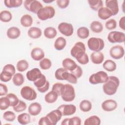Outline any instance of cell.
Returning <instances> with one entry per match:
<instances>
[{"mask_svg":"<svg viewBox=\"0 0 125 125\" xmlns=\"http://www.w3.org/2000/svg\"><path fill=\"white\" fill-rule=\"evenodd\" d=\"M106 7L112 13L113 16L116 15L119 11L118 2L116 0H105Z\"/></svg>","mask_w":125,"mask_h":125,"instance_id":"cell-15","label":"cell"},{"mask_svg":"<svg viewBox=\"0 0 125 125\" xmlns=\"http://www.w3.org/2000/svg\"><path fill=\"white\" fill-rule=\"evenodd\" d=\"M58 28L59 32L65 36L69 37L73 34L74 28L71 23L65 22H61L59 24Z\"/></svg>","mask_w":125,"mask_h":125,"instance_id":"cell-11","label":"cell"},{"mask_svg":"<svg viewBox=\"0 0 125 125\" xmlns=\"http://www.w3.org/2000/svg\"><path fill=\"white\" fill-rule=\"evenodd\" d=\"M66 44V41L65 39L62 37H59L55 41L54 47L57 50H62L64 48Z\"/></svg>","mask_w":125,"mask_h":125,"instance_id":"cell-26","label":"cell"},{"mask_svg":"<svg viewBox=\"0 0 125 125\" xmlns=\"http://www.w3.org/2000/svg\"><path fill=\"white\" fill-rule=\"evenodd\" d=\"M42 74L40 70L38 68H34L26 73V77L27 79L31 82H34L38 78L41 76Z\"/></svg>","mask_w":125,"mask_h":125,"instance_id":"cell-17","label":"cell"},{"mask_svg":"<svg viewBox=\"0 0 125 125\" xmlns=\"http://www.w3.org/2000/svg\"><path fill=\"white\" fill-rule=\"evenodd\" d=\"M109 54L112 58L115 60H120L124 56L125 49L122 46L116 45L110 48Z\"/></svg>","mask_w":125,"mask_h":125,"instance_id":"cell-10","label":"cell"},{"mask_svg":"<svg viewBox=\"0 0 125 125\" xmlns=\"http://www.w3.org/2000/svg\"><path fill=\"white\" fill-rule=\"evenodd\" d=\"M41 21H46L53 18L55 15V10L52 6H46L41 8L37 14Z\"/></svg>","mask_w":125,"mask_h":125,"instance_id":"cell-4","label":"cell"},{"mask_svg":"<svg viewBox=\"0 0 125 125\" xmlns=\"http://www.w3.org/2000/svg\"><path fill=\"white\" fill-rule=\"evenodd\" d=\"M63 68L66 70L71 72L77 66V63L74 61L70 58H65L62 62Z\"/></svg>","mask_w":125,"mask_h":125,"instance_id":"cell-20","label":"cell"},{"mask_svg":"<svg viewBox=\"0 0 125 125\" xmlns=\"http://www.w3.org/2000/svg\"><path fill=\"white\" fill-rule=\"evenodd\" d=\"M59 95L53 90H51L48 92L44 96L45 101L48 104H53L55 103L58 99Z\"/></svg>","mask_w":125,"mask_h":125,"instance_id":"cell-25","label":"cell"},{"mask_svg":"<svg viewBox=\"0 0 125 125\" xmlns=\"http://www.w3.org/2000/svg\"><path fill=\"white\" fill-rule=\"evenodd\" d=\"M62 79L63 80H66L73 84H76L78 82V78L67 70H65L63 73Z\"/></svg>","mask_w":125,"mask_h":125,"instance_id":"cell-32","label":"cell"},{"mask_svg":"<svg viewBox=\"0 0 125 125\" xmlns=\"http://www.w3.org/2000/svg\"><path fill=\"white\" fill-rule=\"evenodd\" d=\"M32 59L36 61H39L44 58L45 54L43 50L40 47H35L31 51Z\"/></svg>","mask_w":125,"mask_h":125,"instance_id":"cell-16","label":"cell"},{"mask_svg":"<svg viewBox=\"0 0 125 125\" xmlns=\"http://www.w3.org/2000/svg\"><path fill=\"white\" fill-rule=\"evenodd\" d=\"M27 108L26 104L25 102L21 100H20L17 105L13 107V110L16 112H21Z\"/></svg>","mask_w":125,"mask_h":125,"instance_id":"cell-43","label":"cell"},{"mask_svg":"<svg viewBox=\"0 0 125 125\" xmlns=\"http://www.w3.org/2000/svg\"><path fill=\"white\" fill-rule=\"evenodd\" d=\"M70 72L73 74L78 79L80 78L83 75V70L82 68L79 65H77L75 69H74L73 70L71 71Z\"/></svg>","mask_w":125,"mask_h":125,"instance_id":"cell-54","label":"cell"},{"mask_svg":"<svg viewBox=\"0 0 125 125\" xmlns=\"http://www.w3.org/2000/svg\"><path fill=\"white\" fill-rule=\"evenodd\" d=\"M12 81L14 85L19 86L21 85L23 83L24 78L21 73H16L12 78Z\"/></svg>","mask_w":125,"mask_h":125,"instance_id":"cell-37","label":"cell"},{"mask_svg":"<svg viewBox=\"0 0 125 125\" xmlns=\"http://www.w3.org/2000/svg\"><path fill=\"white\" fill-rule=\"evenodd\" d=\"M62 116H70L74 114L77 110L76 106L73 104H62L58 108Z\"/></svg>","mask_w":125,"mask_h":125,"instance_id":"cell-12","label":"cell"},{"mask_svg":"<svg viewBox=\"0 0 125 125\" xmlns=\"http://www.w3.org/2000/svg\"><path fill=\"white\" fill-rule=\"evenodd\" d=\"M2 70L9 72L14 76L16 73V68L14 65L12 64H7L5 65L3 68Z\"/></svg>","mask_w":125,"mask_h":125,"instance_id":"cell-51","label":"cell"},{"mask_svg":"<svg viewBox=\"0 0 125 125\" xmlns=\"http://www.w3.org/2000/svg\"><path fill=\"white\" fill-rule=\"evenodd\" d=\"M49 85H50L49 82L47 81L46 83V84L44 85H43L42 87L41 88H37V90L40 92H41V93H45V92H46L49 89Z\"/></svg>","mask_w":125,"mask_h":125,"instance_id":"cell-57","label":"cell"},{"mask_svg":"<svg viewBox=\"0 0 125 125\" xmlns=\"http://www.w3.org/2000/svg\"><path fill=\"white\" fill-rule=\"evenodd\" d=\"M42 109L41 104L37 102L31 103L28 107V111L29 114L31 116H37L39 115Z\"/></svg>","mask_w":125,"mask_h":125,"instance_id":"cell-18","label":"cell"},{"mask_svg":"<svg viewBox=\"0 0 125 125\" xmlns=\"http://www.w3.org/2000/svg\"><path fill=\"white\" fill-rule=\"evenodd\" d=\"M103 68L108 72L114 71L117 68V64L111 60H107L103 64Z\"/></svg>","mask_w":125,"mask_h":125,"instance_id":"cell-27","label":"cell"},{"mask_svg":"<svg viewBox=\"0 0 125 125\" xmlns=\"http://www.w3.org/2000/svg\"><path fill=\"white\" fill-rule=\"evenodd\" d=\"M23 2L22 0H5L4 3L5 6L8 8H17L21 6Z\"/></svg>","mask_w":125,"mask_h":125,"instance_id":"cell-33","label":"cell"},{"mask_svg":"<svg viewBox=\"0 0 125 125\" xmlns=\"http://www.w3.org/2000/svg\"><path fill=\"white\" fill-rule=\"evenodd\" d=\"M49 120L51 125H56L62 117L61 112L58 109L54 110L48 113L46 115Z\"/></svg>","mask_w":125,"mask_h":125,"instance_id":"cell-13","label":"cell"},{"mask_svg":"<svg viewBox=\"0 0 125 125\" xmlns=\"http://www.w3.org/2000/svg\"><path fill=\"white\" fill-rule=\"evenodd\" d=\"M29 66V63L25 60H21L18 62L16 65V68L19 72H22L27 70Z\"/></svg>","mask_w":125,"mask_h":125,"instance_id":"cell-39","label":"cell"},{"mask_svg":"<svg viewBox=\"0 0 125 125\" xmlns=\"http://www.w3.org/2000/svg\"><path fill=\"white\" fill-rule=\"evenodd\" d=\"M100 118L96 115H92L84 120V125H100L101 124Z\"/></svg>","mask_w":125,"mask_h":125,"instance_id":"cell-29","label":"cell"},{"mask_svg":"<svg viewBox=\"0 0 125 125\" xmlns=\"http://www.w3.org/2000/svg\"><path fill=\"white\" fill-rule=\"evenodd\" d=\"M69 118H65L62 121L61 123L62 125H68V123H69Z\"/></svg>","mask_w":125,"mask_h":125,"instance_id":"cell-59","label":"cell"},{"mask_svg":"<svg viewBox=\"0 0 125 125\" xmlns=\"http://www.w3.org/2000/svg\"><path fill=\"white\" fill-rule=\"evenodd\" d=\"M105 28L109 30H113L117 27V22L115 20L110 19L105 22Z\"/></svg>","mask_w":125,"mask_h":125,"instance_id":"cell-47","label":"cell"},{"mask_svg":"<svg viewBox=\"0 0 125 125\" xmlns=\"http://www.w3.org/2000/svg\"><path fill=\"white\" fill-rule=\"evenodd\" d=\"M107 40L112 43L124 42L125 41V34L122 32L111 31L108 34Z\"/></svg>","mask_w":125,"mask_h":125,"instance_id":"cell-8","label":"cell"},{"mask_svg":"<svg viewBox=\"0 0 125 125\" xmlns=\"http://www.w3.org/2000/svg\"><path fill=\"white\" fill-rule=\"evenodd\" d=\"M12 15L10 12L7 10L1 11L0 13V20L4 22H8L11 21Z\"/></svg>","mask_w":125,"mask_h":125,"instance_id":"cell-38","label":"cell"},{"mask_svg":"<svg viewBox=\"0 0 125 125\" xmlns=\"http://www.w3.org/2000/svg\"><path fill=\"white\" fill-rule=\"evenodd\" d=\"M118 104L113 99H108L104 101L102 104V108L103 110L106 112H110L117 108Z\"/></svg>","mask_w":125,"mask_h":125,"instance_id":"cell-14","label":"cell"},{"mask_svg":"<svg viewBox=\"0 0 125 125\" xmlns=\"http://www.w3.org/2000/svg\"><path fill=\"white\" fill-rule=\"evenodd\" d=\"M13 75L9 72L2 70L0 74V80L1 82H8L12 78Z\"/></svg>","mask_w":125,"mask_h":125,"instance_id":"cell-45","label":"cell"},{"mask_svg":"<svg viewBox=\"0 0 125 125\" xmlns=\"http://www.w3.org/2000/svg\"><path fill=\"white\" fill-rule=\"evenodd\" d=\"M6 35L7 37L10 39H16L20 37L21 31L17 27L12 26L8 29L6 32Z\"/></svg>","mask_w":125,"mask_h":125,"instance_id":"cell-22","label":"cell"},{"mask_svg":"<svg viewBox=\"0 0 125 125\" xmlns=\"http://www.w3.org/2000/svg\"><path fill=\"white\" fill-rule=\"evenodd\" d=\"M43 1L45 2V3H50V2H52L54 1V0L51 1V0H43Z\"/></svg>","mask_w":125,"mask_h":125,"instance_id":"cell-60","label":"cell"},{"mask_svg":"<svg viewBox=\"0 0 125 125\" xmlns=\"http://www.w3.org/2000/svg\"><path fill=\"white\" fill-rule=\"evenodd\" d=\"M17 121L21 125L28 124L31 121L30 115L27 113H23L19 114L17 117Z\"/></svg>","mask_w":125,"mask_h":125,"instance_id":"cell-28","label":"cell"},{"mask_svg":"<svg viewBox=\"0 0 125 125\" xmlns=\"http://www.w3.org/2000/svg\"><path fill=\"white\" fill-rule=\"evenodd\" d=\"M27 34L30 38L33 39H37L41 37L42 31L40 28L33 26L29 28Z\"/></svg>","mask_w":125,"mask_h":125,"instance_id":"cell-23","label":"cell"},{"mask_svg":"<svg viewBox=\"0 0 125 125\" xmlns=\"http://www.w3.org/2000/svg\"><path fill=\"white\" fill-rule=\"evenodd\" d=\"M86 48L85 44L82 42H78L75 43L70 50L71 55L76 59L79 56L85 52Z\"/></svg>","mask_w":125,"mask_h":125,"instance_id":"cell-9","label":"cell"},{"mask_svg":"<svg viewBox=\"0 0 125 125\" xmlns=\"http://www.w3.org/2000/svg\"><path fill=\"white\" fill-rule=\"evenodd\" d=\"M88 48L93 52H99L103 50L104 47V42L100 38L91 37L87 41Z\"/></svg>","mask_w":125,"mask_h":125,"instance_id":"cell-3","label":"cell"},{"mask_svg":"<svg viewBox=\"0 0 125 125\" xmlns=\"http://www.w3.org/2000/svg\"><path fill=\"white\" fill-rule=\"evenodd\" d=\"M16 115L11 111H6L3 114V118L8 122H13L16 119Z\"/></svg>","mask_w":125,"mask_h":125,"instance_id":"cell-46","label":"cell"},{"mask_svg":"<svg viewBox=\"0 0 125 125\" xmlns=\"http://www.w3.org/2000/svg\"><path fill=\"white\" fill-rule=\"evenodd\" d=\"M40 68L42 70H48L50 69L52 65V62L50 59L44 58L40 61L39 62Z\"/></svg>","mask_w":125,"mask_h":125,"instance_id":"cell-40","label":"cell"},{"mask_svg":"<svg viewBox=\"0 0 125 125\" xmlns=\"http://www.w3.org/2000/svg\"><path fill=\"white\" fill-rule=\"evenodd\" d=\"M66 70L63 68H59L57 69L55 72V78L58 80H60V81H62V75L64 72Z\"/></svg>","mask_w":125,"mask_h":125,"instance_id":"cell-50","label":"cell"},{"mask_svg":"<svg viewBox=\"0 0 125 125\" xmlns=\"http://www.w3.org/2000/svg\"><path fill=\"white\" fill-rule=\"evenodd\" d=\"M87 1L90 7L94 11H98L103 7V1L101 0H88Z\"/></svg>","mask_w":125,"mask_h":125,"instance_id":"cell-36","label":"cell"},{"mask_svg":"<svg viewBox=\"0 0 125 125\" xmlns=\"http://www.w3.org/2000/svg\"><path fill=\"white\" fill-rule=\"evenodd\" d=\"M33 18L30 15L24 14L20 19V22L21 25L25 27H30L33 24Z\"/></svg>","mask_w":125,"mask_h":125,"instance_id":"cell-24","label":"cell"},{"mask_svg":"<svg viewBox=\"0 0 125 125\" xmlns=\"http://www.w3.org/2000/svg\"><path fill=\"white\" fill-rule=\"evenodd\" d=\"M125 17H122L119 20V25L121 29L123 30H125Z\"/></svg>","mask_w":125,"mask_h":125,"instance_id":"cell-58","label":"cell"},{"mask_svg":"<svg viewBox=\"0 0 125 125\" xmlns=\"http://www.w3.org/2000/svg\"><path fill=\"white\" fill-rule=\"evenodd\" d=\"M91 31L95 33H100L103 30V25L102 23L97 21H93L90 25Z\"/></svg>","mask_w":125,"mask_h":125,"instance_id":"cell-30","label":"cell"},{"mask_svg":"<svg viewBox=\"0 0 125 125\" xmlns=\"http://www.w3.org/2000/svg\"><path fill=\"white\" fill-rule=\"evenodd\" d=\"M10 106V103L8 98L6 97H2L0 98V109L1 110H5Z\"/></svg>","mask_w":125,"mask_h":125,"instance_id":"cell-42","label":"cell"},{"mask_svg":"<svg viewBox=\"0 0 125 125\" xmlns=\"http://www.w3.org/2000/svg\"><path fill=\"white\" fill-rule=\"evenodd\" d=\"M70 1L69 0H57L56 3L58 6L61 9L66 8L69 4Z\"/></svg>","mask_w":125,"mask_h":125,"instance_id":"cell-53","label":"cell"},{"mask_svg":"<svg viewBox=\"0 0 125 125\" xmlns=\"http://www.w3.org/2000/svg\"><path fill=\"white\" fill-rule=\"evenodd\" d=\"M8 92V88L7 86L2 83H0V96H2L6 95Z\"/></svg>","mask_w":125,"mask_h":125,"instance_id":"cell-56","label":"cell"},{"mask_svg":"<svg viewBox=\"0 0 125 125\" xmlns=\"http://www.w3.org/2000/svg\"><path fill=\"white\" fill-rule=\"evenodd\" d=\"M119 85L120 80L118 77L114 76H108L107 80L103 85V91L107 95H113L116 93Z\"/></svg>","mask_w":125,"mask_h":125,"instance_id":"cell-1","label":"cell"},{"mask_svg":"<svg viewBox=\"0 0 125 125\" xmlns=\"http://www.w3.org/2000/svg\"><path fill=\"white\" fill-rule=\"evenodd\" d=\"M60 96L65 102L73 101L75 98V91L74 87L70 84H64Z\"/></svg>","mask_w":125,"mask_h":125,"instance_id":"cell-2","label":"cell"},{"mask_svg":"<svg viewBox=\"0 0 125 125\" xmlns=\"http://www.w3.org/2000/svg\"><path fill=\"white\" fill-rule=\"evenodd\" d=\"M76 59L79 63L83 65L86 64L89 62V57L85 52L77 57Z\"/></svg>","mask_w":125,"mask_h":125,"instance_id":"cell-48","label":"cell"},{"mask_svg":"<svg viewBox=\"0 0 125 125\" xmlns=\"http://www.w3.org/2000/svg\"><path fill=\"white\" fill-rule=\"evenodd\" d=\"M98 17L102 20H106L113 16L112 12L106 7H102L98 11Z\"/></svg>","mask_w":125,"mask_h":125,"instance_id":"cell-21","label":"cell"},{"mask_svg":"<svg viewBox=\"0 0 125 125\" xmlns=\"http://www.w3.org/2000/svg\"><path fill=\"white\" fill-rule=\"evenodd\" d=\"M25 8L34 14H37L39 11L43 7L42 4L37 0H25L23 2Z\"/></svg>","mask_w":125,"mask_h":125,"instance_id":"cell-6","label":"cell"},{"mask_svg":"<svg viewBox=\"0 0 125 125\" xmlns=\"http://www.w3.org/2000/svg\"><path fill=\"white\" fill-rule=\"evenodd\" d=\"M108 75L104 71H99L92 74L89 78V82L92 84L104 83L108 79Z\"/></svg>","mask_w":125,"mask_h":125,"instance_id":"cell-5","label":"cell"},{"mask_svg":"<svg viewBox=\"0 0 125 125\" xmlns=\"http://www.w3.org/2000/svg\"><path fill=\"white\" fill-rule=\"evenodd\" d=\"M77 35L80 39H86L89 37V30L84 26L80 27L77 30Z\"/></svg>","mask_w":125,"mask_h":125,"instance_id":"cell-34","label":"cell"},{"mask_svg":"<svg viewBox=\"0 0 125 125\" xmlns=\"http://www.w3.org/2000/svg\"><path fill=\"white\" fill-rule=\"evenodd\" d=\"M90 59L91 62L96 64L102 63L104 60V55L100 52H93L91 54Z\"/></svg>","mask_w":125,"mask_h":125,"instance_id":"cell-19","label":"cell"},{"mask_svg":"<svg viewBox=\"0 0 125 125\" xmlns=\"http://www.w3.org/2000/svg\"><path fill=\"white\" fill-rule=\"evenodd\" d=\"M91 103L87 100H82L79 104V107L81 111L84 112H89L92 108Z\"/></svg>","mask_w":125,"mask_h":125,"instance_id":"cell-35","label":"cell"},{"mask_svg":"<svg viewBox=\"0 0 125 125\" xmlns=\"http://www.w3.org/2000/svg\"><path fill=\"white\" fill-rule=\"evenodd\" d=\"M81 119L80 117L74 116L69 119L68 125H81Z\"/></svg>","mask_w":125,"mask_h":125,"instance_id":"cell-52","label":"cell"},{"mask_svg":"<svg viewBox=\"0 0 125 125\" xmlns=\"http://www.w3.org/2000/svg\"><path fill=\"white\" fill-rule=\"evenodd\" d=\"M20 93L22 98L27 101H33L37 97V94L35 90L29 86L22 87L21 89Z\"/></svg>","mask_w":125,"mask_h":125,"instance_id":"cell-7","label":"cell"},{"mask_svg":"<svg viewBox=\"0 0 125 125\" xmlns=\"http://www.w3.org/2000/svg\"><path fill=\"white\" fill-rule=\"evenodd\" d=\"M38 124L40 125H51L49 120L46 116L41 118L39 121Z\"/></svg>","mask_w":125,"mask_h":125,"instance_id":"cell-55","label":"cell"},{"mask_svg":"<svg viewBox=\"0 0 125 125\" xmlns=\"http://www.w3.org/2000/svg\"><path fill=\"white\" fill-rule=\"evenodd\" d=\"M47 81V80H46V77L44 75L42 74L41 77L38 78L33 83L34 85L37 87V88H41L44 85L46 84Z\"/></svg>","mask_w":125,"mask_h":125,"instance_id":"cell-41","label":"cell"},{"mask_svg":"<svg viewBox=\"0 0 125 125\" xmlns=\"http://www.w3.org/2000/svg\"><path fill=\"white\" fill-rule=\"evenodd\" d=\"M43 34L45 38L49 39H52L57 36V31L53 27H47L44 29Z\"/></svg>","mask_w":125,"mask_h":125,"instance_id":"cell-31","label":"cell"},{"mask_svg":"<svg viewBox=\"0 0 125 125\" xmlns=\"http://www.w3.org/2000/svg\"><path fill=\"white\" fill-rule=\"evenodd\" d=\"M63 85H64V84L62 83H56L53 85L52 90H53L55 92H56L59 96L61 95Z\"/></svg>","mask_w":125,"mask_h":125,"instance_id":"cell-49","label":"cell"},{"mask_svg":"<svg viewBox=\"0 0 125 125\" xmlns=\"http://www.w3.org/2000/svg\"><path fill=\"white\" fill-rule=\"evenodd\" d=\"M6 96L9 100V101L10 103V106L14 107V106L17 104L19 103L20 101L17 96L12 93H10L7 94L6 95Z\"/></svg>","mask_w":125,"mask_h":125,"instance_id":"cell-44","label":"cell"}]
</instances>
